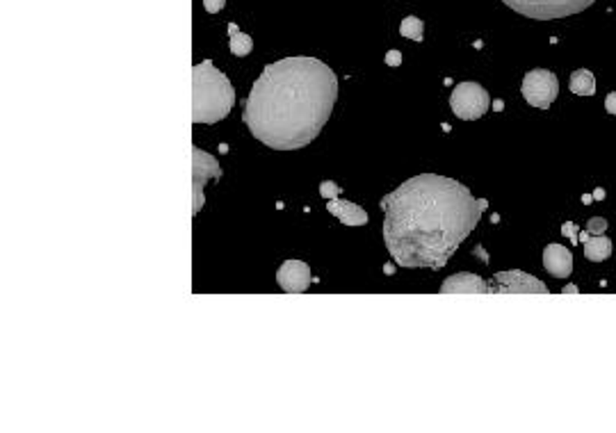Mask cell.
Returning <instances> with one entry per match:
<instances>
[{"label":"cell","instance_id":"1","mask_svg":"<svg viewBox=\"0 0 616 433\" xmlns=\"http://www.w3.org/2000/svg\"><path fill=\"white\" fill-rule=\"evenodd\" d=\"M384 242L397 267L439 272L475 231L489 203L466 185L439 173L404 180L381 199Z\"/></svg>","mask_w":616,"mask_h":433},{"label":"cell","instance_id":"2","mask_svg":"<svg viewBox=\"0 0 616 433\" xmlns=\"http://www.w3.org/2000/svg\"><path fill=\"white\" fill-rule=\"evenodd\" d=\"M338 76L317 58H285L256 78L245 103L249 132L274 151H297L313 141L331 119Z\"/></svg>","mask_w":616,"mask_h":433},{"label":"cell","instance_id":"3","mask_svg":"<svg viewBox=\"0 0 616 433\" xmlns=\"http://www.w3.org/2000/svg\"><path fill=\"white\" fill-rule=\"evenodd\" d=\"M236 89L213 62L204 60L192 67V123H217L231 114Z\"/></svg>","mask_w":616,"mask_h":433},{"label":"cell","instance_id":"4","mask_svg":"<svg viewBox=\"0 0 616 433\" xmlns=\"http://www.w3.org/2000/svg\"><path fill=\"white\" fill-rule=\"evenodd\" d=\"M502 3L527 19L555 21V19H566V17H573V14L584 12L587 7L594 5L596 0H502Z\"/></svg>","mask_w":616,"mask_h":433},{"label":"cell","instance_id":"5","mask_svg":"<svg viewBox=\"0 0 616 433\" xmlns=\"http://www.w3.org/2000/svg\"><path fill=\"white\" fill-rule=\"evenodd\" d=\"M491 96L479 82H459L452 89L450 107L461 121H477L489 112Z\"/></svg>","mask_w":616,"mask_h":433},{"label":"cell","instance_id":"6","mask_svg":"<svg viewBox=\"0 0 616 433\" xmlns=\"http://www.w3.org/2000/svg\"><path fill=\"white\" fill-rule=\"evenodd\" d=\"M520 91L532 107L548 109L559 96V78L548 69H532L525 73Z\"/></svg>","mask_w":616,"mask_h":433},{"label":"cell","instance_id":"7","mask_svg":"<svg viewBox=\"0 0 616 433\" xmlns=\"http://www.w3.org/2000/svg\"><path fill=\"white\" fill-rule=\"evenodd\" d=\"M222 169L213 155L192 146V217L204 208V187L208 180H220Z\"/></svg>","mask_w":616,"mask_h":433},{"label":"cell","instance_id":"8","mask_svg":"<svg viewBox=\"0 0 616 433\" xmlns=\"http://www.w3.org/2000/svg\"><path fill=\"white\" fill-rule=\"evenodd\" d=\"M495 285L491 288V292L495 294H548V288L539 279L529 276L525 272L511 269V272H500L495 274Z\"/></svg>","mask_w":616,"mask_h":433},{"label":"cell","instance_id":"9","mask_svg":"<svg viewBox=\"0 0 616 433\" xmlns=\"http://www.w3.org/2000/svg\"><path fill=\"white\" fill-rule=\"evenodd\" d=\"M310 281H313V276H310V267L303 263V260H285L276 272L279 288L290 294L306 292Z\"/></svg>","mask_w":616,"mask_h":433},{"label":"cell","instance_id":"10","mask_svg":"<svg viewBox=\"0 0 616 433\" xmlns=\"http://www.w3.org/2000/svg\"><path fill=\"white\" fill-rule=\"evenodd\" d=\"M543 267L555 279H568L573 272V256L561 244H548L543 249Z\"/></svg>","mask_w":616,"mask_h":433},{"label":"cell","instance_id":"11","mask_svg":"<svg viewBox=\"0 0 616 433\" xmlns=\"http://www.w3.org/2000/svg\"><path fill=\"white\" fill-rule=\"evenodd\" d=\"M443 294H489L491 285H486L484 281L475 274H455L450 276L446 283L441 285Z\"/></svg>","mask_w":616,"mask_h":433},{"label":"cell","instance_id":"12","mask_svg":"<svg viewBox=\"0 0 616 433\" xmlns=\"http://www.w3.org/2000/svg\"><path fill=\"white\" fill-rule=\"evenodd\" d=\"M326 210L331 212L333 217H338L345 226H365L368 224V212H365L361 206H356V203L352 201H345V199H329V203H326Z\"/></svg>","mask_w":616,"mask_h":433},{"label":"cell","instance_id":"13","mask_svg":"<svg viewBox=\"0 0 616 433\" xmlns=\"http://www.w3.org/2000/svg\"><path fill=\"white\" fill-rule=\"evenodd\" d=\"M568 89H571L575 96H594V94H596V76L591 73L589 69L573 71L571 80H568Z\"/></svg>","mask_w":616,"mask_h":433},{"label":"cell","instance_id":"14","mask_svg":"<svg viewBox=\"0 0 616 433\" xmlns=\"http://www.w3.org/2000/svg\"><path fill=\"white\" fill-rule=\"evenodd\" d=\"M584 256H587V260H591V263H603V260L612 256V240L603 238V235H596V238L587 240L584 242Z\"/></svg>","mask_w":616,"mask_h":433},{"label":"cell","instance_id":"15","mask_svg":"<svg viewBox=\"0 0 616 433\" xmlns=\"http://www.w3.org/2000/svg\"><path fill=\"white\" fill-rule=\"evenodd\" d=\"M229 48L233 55H238V58H245V55L254 51V39L245 33H240L236 23H231L229 26Z\"/></svg>","mask_w":616,"mask_h":433},{"label":"cell","instance_id":"16","mask_svg":"<svg viewBox=\"0 0 616 433\" xmlns=\"http://www.w3.org/2000/svg\"><path fill=\"white\" fill-rule=\"evenodd\" d=\"M423 33H425V23L418 17H407L400 23V35L413 39V42H423Z\"/></svg>","mask_w":616,"mask_h":433},{"label":"cell","instance_id":"17","mask_svg":"<svg viewBox=\"0 0 616 433\" xmlns=\"http://www.w3.org/2000/svg\"><path fill=\"white\" fill-rule=\"evenodd\" d=\"M319 194H322L324 199H336L340 194V187L333 183V180H324V183L319 185Z\"/></svg>","mask_w":616,"mask_h":433},{"label":"cell","instance_id":"18","mask_svg":"<svg viewBox=\"0 0 616 433\" xmlns=\"http://www.w3.org/2000/svg\"><path fill=\"white\" fill-rule=\"evenodd\" d=\"M224 5H226V0H204V7H206V12H208V14L222 12V10H224Z\"/></svg>","mask_w":616,"mask_h":433},{"label":"cell","instance_id":"19","mask_svg":"<svg viewBox=\"0 0 616 433\" xmlns=\"http://www.w3.org/2000/svg\"><path fill=\"white\" fill-rule=\"evenodd\" d=\"M605 228H607V222H605V219H603V217H596V219H591V222H589L587 231H589V233H603Z\"/></svg>","mask_w":616,"mask_h":433},{"label":"cell","instance_id":"20","mask_svg":"<svg viewBox=\"0 0 616 433\" xmlns=\"http://www.w3.org/2000/svg\"><path fill=\"white\" fill-rule=\"evenodd\" d=\"M386 64L388 67H400L402 64V53L400 51H388L386 53Z\"/></svg>","mask_w":616,"mask_h":433},{"label":"cell","instance_id":"21","mask_svg":"<svg viewBox=\"0 0 616 433\" xmlns=\"http://www.w3.org/2000/svg\"><path fill=\"white\" fill-rule=\"evenodd\" d=\"M605 109H607V114L616 116V91L607 94V98H605Z\"/></svg>","mask_w":616,"mask_h":433}]
</instances>
